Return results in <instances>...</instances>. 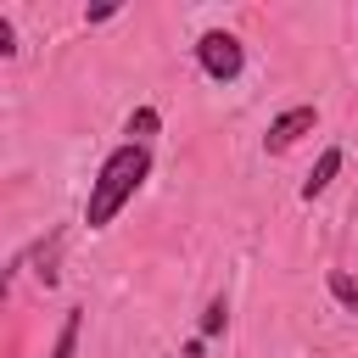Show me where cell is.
Masks as SVG:
<instances>
[{"instance_id": "6da1fadb", "label": "cell", "mask_w": 358, "mask_h": 358, "mask_svg": "<svg viewBox=\"0 0 358 358\" xmlns=\"http://www.w3.org/2000/svg\"><path fill=\"white\" fill-rule=\"evenodd\" d=\"M145 173H151V151L145 145H117L106 162H101V173H95V185H90V207H84V224L90 229H106L112 218H117V207L145 185Z\"/></svg>"}, {"instance_id": "7a4b0ae2", "label": "cell", "mask_w": 358, "mask_h": 358, "mask_svg": "<svg viewBox=\"0 0 358 358\" xmlns=\"http://www.w3.org/2000/svg\"><path fill=\"white\" fill-rule=\"evenodd\" d=\"M196 62H201V73L207 78H218V84H229V78H241V39L235 34H224V28H213V34H201V45H196Z\"/></svg>"}, {"instance_id": "3957f363", "label": "cell", "mask_w": 358, "mask_h": 358, "mask_svg": "<svg viewBox=\"0 0 358 358\" xmlns=\"http://www.w3.org/2000/svg\"><path fill=\"white\" fill-rule=\"evenodd\" d=\"M313 117H319L313 106H291V112H280V117L268 123L263 145H268V151H285V145H296V134H308V129H313Z\"/></svg>"}, {"instance_id": "277c9868", "label": "cell", "mask_w": 358, "mask_h": 358, "mask_svg": "<svg viewBox=\"0 0 358 358\" xmlns=\"http://www.w3.org/2000/svg\"><path fill=\"white\" fill-rule=\"evenodd\" d=\"M336 173H341V151H336V145H330V151H324V157H319V162H313V173H308V179H302V196H308V201H313V196H324V190H330V179H336Z\"/></svg>"}, {"instance_id": "5b68a950", "label": "cell", "mask_w": 358, "mask_h": 358, "mask_svg": "<svg viewBox=\"0 0 358 358\" xmlns=\"http://www.w3.org/2000/svg\"><path fill=\"white\" fill-rule=\"evenodd\" d=\"M78 324H84V313L73 308V313L62 319V336H56V347H50V358H73V352H78Z\"/></svg>"}, {"instance_id": "8992f818", "label": "cell", "mask_w": 358, "mask_h": 358, "mask_svg": "<svg viewBox=\"0 0 358 358\" xmlns=\"http://www.w3.org/2000/svg\"><path fill=\"white\" fill-rule=\"evenodd\" d=\"M129 134H134V145H145V140L157 134V112H151V106H140V112L129 117Z\"/></svg>"}, {"instance_id": "52a82bcc", "label": "cell", "mask_w": 358, "mask_h": 358, "mask_svg": "<svg viewBox=\"0 0 358 358\" xmlns=\"http://www.w3.org/2000/svg\"><path fill=\"white\" fill-rule=\"evenodd\" d=\"M330 291H336V302H347V308L358 313V280H352V274H330Z\"/></svg>"}, {"instance_id": "ba28073f", "label": "cell", "mask_w": 358, "mask_h": 358, "mask_svg": "<svg viewBox=\"0 0 358 358\" xmlns=\"http://www.w3.org/2000/svg\"><path fill=\"white\" fill-rule=\"evenodd\" d=\"M224 319H229V308H224V302H207V313H201V336H218Z\"/></svg>"}]
</instances>
